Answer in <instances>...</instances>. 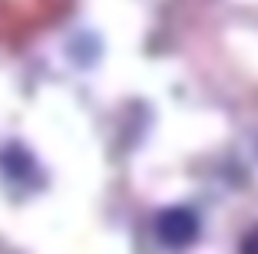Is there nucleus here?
<instances>
[{
    "mask_svg": "<svg viewBox=\"0 0 258 254\" xmlns=\"http://www.w3.org/2000/svg\"><path fill=\"white\" fill-rule=\"evenodd\" d=\"M156 231H159V241L166 247H185L196 241L199 234V221L189 208H169L159 215V224H156Z\"/></svg>",
    "mask_w": 258,
    "mask_h": 254,
    "instance_id": "1",
    "label": "nucleus"
},
{
    "mask_svg": "<svg viewBox=\"0 0 258 254\" xmlns=\"http://www.w3.org/2000/svg\"><path fill=\"white\" fill-rule=\"evenodd\" d=\"M245 254H258V231L251 234L248 241H245Z\"/></svg>",
    "mask_w": 258,
    "mask_h": 254,
    "instance_id": "2",
    "label": "nucleus"
}]
</instances>
